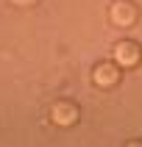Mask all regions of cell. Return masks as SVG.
<instances>
[{"mask_svg":"<svg viewBox=\"0 0 142 147\" xmlns=\"http://www.w3.org/2000/svg\"><path fill=\"white\" fill-rule=\"evenodd\" d=\"M111 61H114L123 72H131L142 64V45L134 39H120L111 50Z\"/></svg>","mask_w":142,"mask_h":147,"instance_id":"obj_1","label":"cell"},{"mask_svg":"<svg viewBox=\"0 0 142 147\" xmlns=\"http://www.w3.org/2000/svg\"><path fill=\"white\" fill-rule=\"evenodd\" d=\"M48 117H50V122L56 125V128H75L78 119H81V108L70 97H61V100H56V103L50 106Z\"/></svg>","mask_w":142,"mask_h":147,"instance_id":"obj_2","label":"cell"},{"mask_svg":"<svg viewBox=\"0 0 142 147\" xmlns=\"http://www.w3.org/2000/svg\"><path fill=\"white\" fill-rule=\"evenodd\" d=\"M120 81H123V69L109 58V61H98V64L92 67V86L95 89H117L120 86Z\"/></svg>","mask_w":142,"mask_h":147,"instance_id":"obj_3","label":"cell"},{"mask_svg":"<svg viewBox=\"0 0 142 147\" xmlns=\"http://www.w3.org/2000/svg\"><path fill=\"white\" fill-rule=\"evenodd\" d=\"M139 20V6L134 0H114L109 6V22L114 28H134Z\"/></svg>","mask_w":142,"mask_h":147,"instance_id":"obj_4","label":"cell"},{"mask_svg":"<svg viewBox=\"0 0 142 147\" xmlns=\"http://www.w3.org/2000/svg\"><path fill=\"white\" fill-rule=\"evenodd\" d=\"M8 3H11V6H17V8H33L39 0H8Z\"/></svg>","mask_w":142,"mask_h":147,"instance_id":"obj_5","label":"cell"}]
</instances>
